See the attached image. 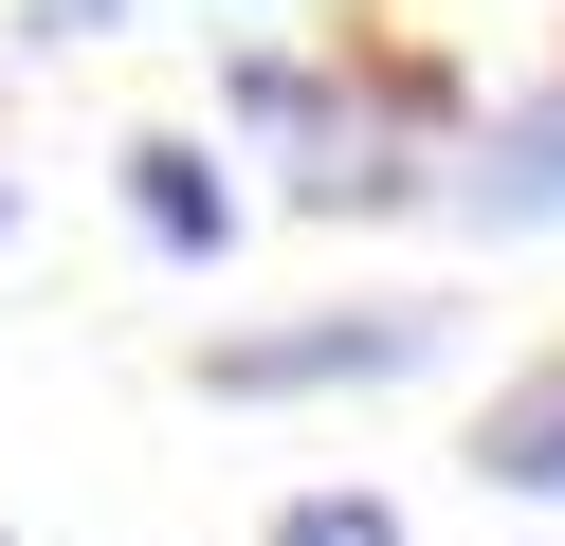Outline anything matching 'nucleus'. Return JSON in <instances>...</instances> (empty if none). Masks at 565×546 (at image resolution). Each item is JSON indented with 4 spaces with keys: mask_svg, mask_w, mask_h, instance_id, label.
Returning a JSON list of instances; mask_svg holds the SVG:
<instances>
[{
    "mask_svg": "<svg viewBox=\"0 0 565 546\" xmlns=\"http://www.w3.org/2000/svg\"><path fill=\"white\" fill-rule=\"evenodd\" d=\"M456 201H475L492 237H511V218H565V92H529L511 128L475 146V182H456Z\"/></svg>",
    "mask_w": 565,
    "mask_h": 546,
    "instance_id": "7ed1b4c3",
    "label": "nucleus"
},
{
    "mask_svg": "<svg viewBox=\"0 0 565 546\" xmlns=\"http://www.w3.org/2000/svg\"><path fill=\"white\" fill-rule=\"evenodd\" d=\"M0 546H19V528H0Z\"/></svg>",
    "mask_w": 565,
    "mask_h": 546,
    "instance_id": "6e6552de",
    "label": "nucleus"
},
{
    "mask_svg": "<svg viewBox=\"0 0 565 546\" xmlns=\"http://www.w3.org/2000/svg\"><path fill=\"white\" fill-rule=\"evenodd\" d=\"M402 364H438V310H310V328H237V346H201V383H220V400H310V383H402Z\"/></svg>",
    "mask_w": 565,
    "mask_h": 546,
    "instance_id": "f257e3e1",
    "label": "nucleus"
},
{
    "mask_svg": "<svg viewBox=\"0 0 565 546\" xmlns=\"http://www.w3.org/2000/svg\"><path fill=\"white\" fill-rule=\"evenodd\" d=\"M0 237H19V201H0Z\"/></svg>",
    "mask_w": 565,
    "mask_h": 546,
    "instance_id": "0eeeda50",
    "label": "nucleus"
},
{
    "mask_svg": "<svg viewBox=\"0 0 565 546\" xmlns=\"http://www.w3.org/2000/svg\"><path fill=\"white\" fill-rule=\"evenodd\" d=\"M475 473H492V492H565V346L529 364V383H492V419H475Z\"/></svg>",
    "mask_w": 565,
    "mask_h": 546,
    "instance_id": "20e7f679",
    "label": "nucleus"
},
{
    "mask_svg": "<svg viewBox=\"0 0 565 546\" xmlns=\"http://www.w3.org/2000/svg\"><path fill=\"white\" fill-rule=\"evenodd\" d=\"M274 546H402V510H383V492H292Z\"/></svg>",
    "mask_w": 565,
    "mask_h": 546,
    "instance_id": "39448f33",
    "label": "nucleus"
},
{
    "mask_svg": "<svg viewBox=\"0 0 565 546\" xmlns=\"http://www.w3.org/2000/svg\"><path fill=\"white\" fill-rule=\"evenodd\" d=\"M128 218H147V255H183V274H201V255L237 237V182L201 164L183 128H147V146H128Z\"/></svg>",
    "mask_w": 565,
    "mask_h": 546,
    "instance_id": "f03ea898",
    "label": "nucleus"
},
{
    "mask_svg": "<svg viewBox=\"0 0 565 546\" xmlns=\"http://www.w3.org/2000/svg\"><path fill=\"white\" fill-rule=\"evenodd\" d=\"M128 19V0H38V36H110Z\"/></svg>",
    "mask_w": 565,
    "mask_h": 546,
    "instance_id": "423d86ee",
    "label": "nucleus"
}]
</instances>
